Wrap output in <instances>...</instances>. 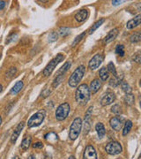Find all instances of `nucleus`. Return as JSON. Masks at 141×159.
<instances>
[{
	"mask_svg": "<svg viewBox=\"0 0 141 159\" xmlns=\"http://www.w3.org/2000/svg\"><path fill=\"white\" fill-rule=\"evenodd\" d=\"M90 91L86 84H81L75 92V100L80 105H86L90 99Z\"/></svg>",
	"mask_w": 141,
	"mask_h": 159,
	"instance_id": "f257e3e1",
	"label": "nucleus"
},
{
	"mask_svg": "<svg viewBox=\"0 0 141 159\" xmlns=\"http://www.w3.org/2000/svg\"><path fill=\"white\" fill-rule=\"evenodd\" d=\"M85 73H86V68L84 66H80L78 68L75 69V71L71 75V77L68 80L69 86L72 88H76L83 78Z\"/></svg>",
	"mask_w": 141,
	"mask_h": 159,
	"instance_id": "f03ea898",
	"label": "nucleus"
},
{
	"mask_svg": "<svg viewBox=\"0 0 141 159\" xmlns=\"http://www.w3.org/2000/svg\"><path fill=\"white\" fill-rule=\"evenodd\" d=\"M82 128V120L80 118H76L74 119L73 124L70 127V132H69V138L72 141H75L81 132Z\"/></svg>",
	"mask_w": 141,
	"mask_h": 159,
	"instance_id": "7ed1b4c3",
	"label": "nucleus"
},
{
	"mask_svg": "<svg viewBox=\"0 0 141 159\" xmlns=\"http://www.w3.org/2000/svg\"><path fill=\"white\" fill-rule=\"evenodd\" d=\"M46 113L44 111H40L34 114L28 121V126L29 128L35 127V126H39L45 119Z\"/></svg>",
	"mask_w": 141,
	"mask_h": 159,
	"instance_id": "20e7f679",
	"label": "nucleus"
},
{
	"mask_svg": "<svg viewBox=\"0 0 141 159\" xmlns=\"http://www.w3.org/2000/svg\"><path fill=\"white\" fill-rule=\"evenodd\" d=\"M70 110H71V107L68 102L61 103L56 110V119L58 121L64 120L68 117Z\"/></svg>",
	"mask_w": 141,
	"mask_h": 159,
	"instance_id": "39448f33",
	"label": "nucleus"
},
{
	"mask_svg": "<svg viewBox=\"0 0 141 159\" xmlns=\"http://www.w3.org/2000/svg\"><path fill=\"white\" fill-rule=\"evenodd\" d=\"M64 58V57L63 56L62 54L56 55V57H54L51 62L46 66V67L44 68V70H43V75L46 76V77H47V76H50V75L52 74V72L54 71V69L56 68V66L61 62V61H63Z\"/></svg>",
	"mask_w": 141,
	"mask_h": 159,
	"instance_id": "423d86ee",
	"label": "nucleus"
},
{
	"mask_svg": "<svg viewBox=\"0 0 141 159\" xmlns=\"http://www.w3.org/2000/svg\"><path fill=\"white\" fill-rule=\"evenodd\" d=\"M105 150L108 155L115 156V155H118L121 153L123 150V148H122V145L118 142H110L106 145Z\"/></svg>",
	"mask_w": 141,
	"mask_h": 159,
	"instance_id": "0eeeda50",
	"label": "nucleus"
},
{
	"mask_svg": "<svg viewBox=\"0 0 141 159\" xmlns=\"http://www.w3.org/2000/svg\"><path fill=\"white\" fill-rule=\"evenodd\" d=\"M102 61H103V56L102 54H96L95 56L92 57V59L89 61L88 66L91 70H95L101 66Z\"/></svg>",
	"mask_w": 141,
	"mask_h": 159,
	"instance_id": "6e6552de",
	"label": "nucleus"
},
{
	"mask_svg": "<svg viewBox=\"0 0 141 159\" xmlns=\"http://www.w3.org/2000/svg\"><path fill=\"white\" fill-rule=\"evenodd\" d=\"M84 159H97V154L95 148L92 145H87L84 150L83 154Z\"/></svg>",
	"mask_w": 141,
	"mask_h": 159,
	"instance_id": "1a4fd4ad",
	"label": "nucleus"
},
{
	"mask_svg": "<svg viewBox=\"0 0 141 159\" xmlns=\"http://www.w3.org/2000/svg\"><path fill=\"white\" fill-rule=\"evenodd\" d=\"M116 100V96L113 92H107L103 97H102V100H101V103L102 106H107L111 104L112 102H115Z\"/></svg>",
	"mask_w": 141,
	"mask_h": 159,
	"instance_id": "9d476101",
	"label": "nucleus"
},
{
	"mask_svg": "<svg viewBox=\"0 0 141 159\" xmlns=\"http://www.w3.org/2000/svg\"><path fill=\"white\" fill-rule=\"evenodd\" d=\"M109 125L115 131H120L123 125V122L119 117H114L109 120Z\"/></svg>",
	"mask_w": 141,
	"mask_h": 159,
	"instance_id": "9b49d317",
	"label": "nucleus"
},
{
	"mask_svg": "<svg viewBox=\"0 0 141 159\" xmlns=\"http://www.w3.org/2000/svg\"><path fill=\"white\" fill-rule=\"evenodd\" d=\"M23 128H24V122H20L18 126L15 128V130L13 131V133H12V134H11V143H15L16 141H17V139L20 136V133H21V131L23 130Z\"/></svg>",
	"mask_w": 141,
	"mask_h": 159,
	"instance_id": "f8f14e48",
	"label": "nucleus"
},
{
	"mask_svg": "<svg viewBox=\"0 0 141 159\" xmlns=\"http://www.w3.org/2000/svg\"><path fill=\"white\" fill-rule=\"evenodd\" d=\"M141 22V15L140 14H139V15H137L136 17H134L133 19H131L130 20L127 24H126V28L127 29H132L136 28V27H138Z\"/></svg>",
	"mask_w": 141,
	"mask_h": 159,
	"instance_id": "ddd939ff",
	"label": "nucleus"
},
{
	"mask_svg": "<svg viewBox=\"0 0 141 159\" xmlns=\"http://www.w3.org/2000/svg\"><path fill=\"white\" fill-rule=\"evenodd\" d=\"M117 34H118V29H112V30H110V31L108 32V34L104 37L103 42H104L105 43H108L112 42L113 40L116 39V37L117 36Z\"/></svg>",
	"mask_w": 141,
	"mask_h": 159,
	"instance_id": "4468645a",
	"label": "nucleus"
},
{
	"mask_svg": "<svg viewBox=\"0 0 141 159\" xmlns=\"http://www.w3.org/2000/svg\"><path fill=\"white\" fill-rule=\"evenodd\" d=\"M101 87H102V82H101V80L98 79H95L91 82L90 86H89L88 88H89L90 93H92V94H95L96 92L101 89Z\"/></svg>",
	"mask_w": 141,
	"mask_h": 159,
	"instance_id": "2eb2a0df",
	"label": "nucleus"
},
{
	"mask_svg": "<svg viewBox=\"0 0 141 159\" xmlns=\"http://www.w3.org/2000/svg\"><path fill=\"white\" fill-rule=\"evenodd\" d=\"M88 17V11L86 9H82L79 11L75 15V20L78 22H83Z\"/></svg>",
	"mask_w": 141,
	"mask_h": 159,
	"instance_id": "dca6fc26",
	"label": "nucleus"
},
{
	"mask_svg": "<svg viewBox=\"0 0 141 159\" xmlns=\"http://www.w3.org/2000/svg\"><path fill=\"white\" fill-rule=\"evenodd\" d=\"M31 142H32V137L30 135L28 136H26L24 139H23L22 142H21V145H20V148L23 149V150H27L30 145H31Z\"/></svg>",
	"mask_w": 141,
	"mask_h": 159,
	"instance_id": "f3484780",
	"label": "nucleus"
},
{
	"mask_svg": "<svg viewBox=\"0 0 141 159\" xmlns=\"http://www.w3.org/2000/svg\"><path fill=\"white\" fill-rule=\"evenodd\" d=\"M95 130L96 132H97V134H98L99 138H102V137L105 135V134H106L105 127H104V125H103L102 123H98V124H96Z\"/></svg>",
	"mask_w": 141,
	"mask_h": 159,
	"instance_id": "a211bd4d",
	"label": "nucleus"
},
{
	"mask_svg": "<svg viewBox=\"0 0 141 159\" xmlns=\"http://www.w3.org/2000/svg\"><path fill=\"white\" fill-rule=\"evenodd\" d=\"M23 88V81L21 80H19L18 82H16V84L12 87V89L10 91V94L11 95H16L18 94L20 91L21 90V89Z\"/></svg>",
	"mask_w": 141,
	"mask_h": 159,
	"instance_id": "6ab92c4d",
	"label": "nucleus"
},
{
	"mask_svg": "<svg viewBox=\"0 0 141 159\" xmlns=\"http://www.w3.org/2000/svg\"><path fill=\"white\" fill-rule=\"evenodd\" d=\"M99 75H100L102 80L105 81V80H107L108 79V77H109V73L108 72V70L106 67H102V68L100 69V71H99Z\"/></svg>",
	"mask_w": 141,
	"mask_h": 159,
	"instance_id": "aec40b11",
	"label": "nucleus"
},
{
	"mask_svg": "<svg viewBox=\"0 0 141 159\" xmlns=\"http://www.w3.org/2000/svg\"><path fill=\"white\" fill-rule=\"evenodd\" d=\"M71 66H72V63L71 62L65 63V64L62 67L57 71V73H56V76H58V75H64V74H65V72L68 71L69 68L71 67Z\"/></svg>",
	"mask_w": 141,
	"mask_h": 159,
	"instance_id": "412c9836",
	"label": "nucleus"
},
{
	"mask_svg": "<svg viewBox=\"0 0 141 159\" xmlns=\"http://www.w3.org/2000/svg\"><path fill=\"white\" fill-rule=\"evenodd\" d=\"M122 82V80L121 79L119 78L118 76H114L113 78L109 80V82H108V84L110 87H113V88H117V86L120 84Z\"/></svg>",
	"mask_w": 141,
	"mask_h": 159,
	"instance_id": "4be33fe9",
	"label": "nucleus"
},
{
	"mask_svg": "<svg viewBox=\"0 0 141 159\" xmlns=\"http://www.w3.org/2000/svg\"><path fill=\"white\" fill-rule=\"evenodd\" d=\"M124 102L128 105H132L134 103V101H135V97L132 94H126L124 96Z\"/></svg>",
	"mask_w": 141,
	"mask_h": 159,
	"instance_id": "5701e85b",
	"label": "nucleus"
},
{
	"mask_svg": "<svg viewBox=\"0 0 141 159\" xmlns=\"http://www.w3.org/2000/svg\"><path fill=\"white\" fill-rule=\"evenodd\" d=\"M131 127H132V122H131L130 120H127V121L125 122V124H124V130H123V135H124V136L127 135V134L130 133Z\"/></svg>",
	"mask_w": 141,
	"mask_h": 159,
	"instance_id": "b1692460",
	"label": "nucleus"
},
{
	"mask_svg": "<svg viewBox=\"0 0 141 159\" xmlns=\"http://www.w3.org/2000/svg\"><path fill=\"white\" fill-rule=\"evenodd\" d=\"M104 21H105V20H104V19H101V20H99L98 21H96V22L95 23L92 27H91L90 29H89V31H88V33H89V34H93V33L95 31L96 29L101 27V25H102V23L104 22Z\"/></svg>",
	"mask_w": 141,
	"mask_h": 159,
	"instance_id": "393cba45",
	"label": "nucleus"
},
{
	"mask_svg": "<svg viewBox=\"0 0 141 159\" xmlns=\"http://www.w3.org/2000/svg\"><path fill=\"white\" fill-rule=\"evenodd\" d=\"M140 39H141V34L139 31H137V32H135L134 34H131L130 37V43H139V42L140 41Z\"/></svg>",
	"mask_w": 141,
	"mask_h": 159,
	"instance_id": "a878e982",
	"label": "nucleus"
},
{
	"mask_svg": "<svg viewBox=\"0 0 141 159\" xmlns=\"http://www.w3.org/2000/svg\"><path fill=\"white\" fill-rule=\"evenodd\" d=\"M45 140H47L48 142H56L57 141V135H56L55 133H49L45 135Z\"/></svg>",
	"mask_w": 141,
	"mask_h": 159,
	"instance_id": "bb28decb",
	"label": "nucleus"
},
{
	"mask_svg": "<svg viewBox=\"0 0 141 159\" xmlns=\"http://www.w3.org/2000/svg\"><path fill=\"white\" fill-rule=\"evenodd\" d=\"M121 88H122L123 91H124L126 94H130L131 91H132L130 86L129 85L126 81H122V82H121Z\"/></svg>",
	"mask_w": 141,
	"mask_h": 159,
	"instance_id": "cd10ccee",
	"label": "nucleus"
},
{
	"mask_svg": "<svg viewBox=\"0 0 141 159\" xmlns=\"http://www.w3.org/2000/svg\"><path fill=\"white\" fill-rule=\"evenodd\" d=\"M16 73H17V68L14 67V66H11V67H10L6 71V76L7 78H12L16 74Z\"/></svg>",
	"mask_w": 141,
	"mask_h": 159,
	"instance_id": "c85d7f7f",
	"label": "nucleus"
},
{
	"mask_svg": "<svg viewBox=\"0 0 141 159\" xmlns=\"http://www.w3.org/2000/svg\"><path fill=\"white\" fill-rule=\"evenodd\" d=\"M107 70L108 73H111L114 76H117V70H116V67H115V65L112 62L108 63V65L107 66Z\"/></svg>",
	"mask_w": 141,
	"mask_h": 159,
	"instance_id": "c756f323",
	"label": "nucleus"
},
{
	"mask_svg": "<svg viewBox=\"0 0 141 159\" xmlns=\"http://www.w3.org/2000/svg\"><path fill=\"white\" fill-rule=\"evenodd\" d=\"M63 80H64V75H58V76H56V78L54 80V81L52 83V87L53 88H56L57 86L62 82Z\"/></svg>",
	"mask_w": 141,
	"mask_h": 159,
	"instance_id": "7c9ffc66",
	"label": "nucleus"
},
{
	"mask_svg": "<svg viewBox=\"0 0 141 159\" xmlns=\"http://www.w3.org/2000/svg\"><path fill=\"white\" fill-rule=\"evenodd\" d=\"M70 32H71V30L70 29H68V28H61V29H59L58 30V34H60L61 36H65V35H68V34H70Z\"/></svg>",
	"mask_w": 141,
	"mask_h": 159,
	"instance_id": "2f4dec72",
	"label": "nucleus"
},
{
	"mask_svg": "<svg viewBox=\"0 0 141 159\" xmlns=\"http://www.w3.org/2000/svg\"><path fill=\"white\" fill-rule=\"evenodd\" d=\"M116 53L118 54L120 57H123L124 55V45H117L116 48Z\"/></svg>",
	"mask_w": 141,
	"mask_h": 159,
	"instance_id": "473e14b6",
	"label": "nucleus"
},
{
	"mask_svg": "<svg viewBox=\"0 0 141 159\" xmlns=\"http://www.w3.org/2000/svg\"><path fill=\"white\" fill-rule=\"evenodd\" d=\"M56 40H57V33L55 32V31L51 32L50 35H49V42L50 43H53V42H55Z\"/></svg>",
	"mask_w": 141,
	"mask_h": 159,
	"instance_id": "72a5a7b5",
	"label": "nucleus"
},
{
	"mask_svg": "<svg viewBox=\"0 0 141 159\" xmlns=\"http://www.w3.org/2000/svg\"><path fill=\"white\" fill-rule=\"evenodd\" d=\"M111 111L115 114H120L121 113V107L119 106L118 104H115V105H113V107L111 108Z\"/></svg>",
	"mask_w": 141,
	"mask_h": 159,
	"instance_id": "f704fd0d",
	"label": "nucleus"
},
{
	"mask_svg": "<svg viewBox=\"0 0 141 159\" xmlns=\"http://www.w3.org/2000/svg\"><path fill=\"white\" fill-rule=\"evenodd\" d=\"M85 35H86V33H85V32H84V33H82V34H79V36H77V37L75 38V40H74L73 43V44H72V46H73V47H74V46L76 45V44H77V43H79L80 40H81V39H82V38H83V37H84Z\"/></svg>",
	"mask_w": 141,
	"mask_h": 159,
	"instance_id": "c9c22d12",
	"label": "nucleus"
},
{
	"mask_svg": "<svg viewBox=\"0 0 141 159\" xmlns=\"http://www.w3.org/2000/svg\"><path fill=\"white\" fill-rule=\"evenodd\" d=\"M17 34H11V35H9L8 36V38L6 40V43H10L11 42H13V41H15L16 38H17Z\"/></svg>",
	"mask_w": 141,
	"mask_h": 159,
	"instance_id": "e433bc0d",
	"label": "nucleus"
},
{
	"mask_svg": "<svg viewBox=\"0 0 141 159\" xmlns=\"http://www.w3.org/2000/svg\"><path fill=\"white\" fill-rule=\"evenodd\" d=\"M92 111H93V107L91 106V107H89L88 110L86 111V115H85V120L90 119L91 115H92Z\"/></svg>",
	"mask_w": 141,
	"mask_h": 159,
	"instance_id": "4c0bfd02",
	"label": "nucleus"
},
{
	"mask_svg": "<svg viewBox=\"0 0 141 159\" xmlns=\"http://www.w3.org/2000/svg\"><path fill=\"white\" fill-rule=\"evenodd\" d=\"M132 59H133V61H135L136 63H138V64H140V62H141L140 53H139V52H138L136 55H134V56H133Z\"/></svg>",
	"mask_w": 141,
	"mask_h": 159,
	"instance_id": "58836bf2",
	"label": "nucleus"
},
{
	"mask_svg": "<svg viewBox=\"0 0 141 159\" xmlns=\"http://www.w3.org/2000/svg\"><path fill=\"white\" fill-rule=\"evenodd\" d=\"M33 148H43V144L42 142H34L33 144Z\"/></svg>",
	"mask_w": 141,
	"mask_h": 159,
	"instance_id": "ea45409f",
	"label": "nucleus"
},
{
	"mask_svg": "<svg viewBox=\"0 0 141 159\" xmlns=\"http://www.w3.org/2000/svg\"><path fill=\"white\" fill-rule=\"evenodd\" d=\"M50 94H51V90L49 89H47L43 91L42 93V97H47L48 96H50Z\"/></svg>",
	"mask_w": 141,
	"mask_h": 159,
	"instance_id": "a19ab883",
	"label": "nucleus"
},
{
	"mask_svg": "<svg viewBox=\"0 0 141 159\" xmlns=\"http://www.w3.org/2000/svg\"><path fill=\"white\" fill-rule=\"evenodd\" d=\"M5 6H6V2H5V1H0V11H1L2 9H4Z\"/></svg>",
	"mask_w": 141,
	"mask_h": 159,
	"instance_id": "79ce46f5",
	"label": "nucleus"
},
{
	"mask_svg": "<svg viewBox=\"0 0 141 159\" xmlns=\"http://www.w3.org/2000/svg\"><path fill=\"white\" fill-rule=\"evenodd\" d=\"M124 1H112V5L113 6H118L121 3H123Z\"/></svg>",
	"mask_w": 141,
	"mask_h": 159,
	"instance_id": "37998d69",
	"label": "nucleus"
},
{
	"mask_svg": "<svg viewBox=\"0 0 141 159\" xmlns=\"http://www.w3.org/2000/svg\"><path fill=\"white\" fill-rule=\"evenodd\" d=\"M28 159H36V157H34V155H30V156L28 157Z\"/></svg>",
	"mask_w": 141,
	"mask_h": 159,
	"instance_id": "c03bdc74",
	"label": "nucleus"
},
{
	"mask_svg": "<svg viewBox=\"0 0 141 159\" xmlns=\"http://www.w3.org/2000/svg\"><path fill=\"white\" fill-rule=\"evenodd\" d=\"M68 159H76V158H75V157H73V156H71V157H70Z\"/></svg>",
	"mask_w": 141,
	"mask_h": 159,
	"instance_id": "a18cd8bd",
	"label": "nucleus"
},
{
	"mask_svg": "<svg viewBox=\"0 0 141 159\" xmlns=\"http://www.w3.org/2000/svg\"><path fill=\"white\" fill-rule=\"evenodd\" d=\"M2 90H3V86L0 84V92H2Z\"/></svg>",
	"mask_w": 141,
	"mask_h": 159,
	"instance_id": "49530a36",
	"label": "nucleus"
},
{
	"mask_svg": "<svg viewBox=\"0 0 141 159\" xmlns=\"http://www.w3.org/2000/svg\"><path fill=\"white\" fill-rule=\"evenodd\" d=\"M1 124H2V117L0 116V126H1Z\"/></svg>",
	"mask_w": 141,
	"mask_h": 159,
	"instance_id": "de8ad7c7",
	"label": "nucleus"
},
{
	"mask_svg": "<svg viewBox=\"0 0 141 159\" xmlns=\"http://www.w3.org/2000/svg\"><path fill=\"white\" fill-rule=\"evenodd\" d=\"M13 159H20V157H19L18 156H16V157H13Z\"/></svg>",
	"mask_w": 141,
	"mask_h": 159,
	"instance_id": "09e8293b",
	"label": "nucleus"
},
{
	"mask_svg": "<svg viewBox=\"0 0 141 159\" xmlns=\"http://www.w3.org/2000/svg\"><path fill=\"white\" fill-rule=\"evenodd\" d=\"M0 58H1V52H0Z\"/></svg>",
	"mask_w": 141,
	"mask_h": 159,
	"instance_id": "8fccbe9b",
	"label": "nucleus"
}]
</instances>
